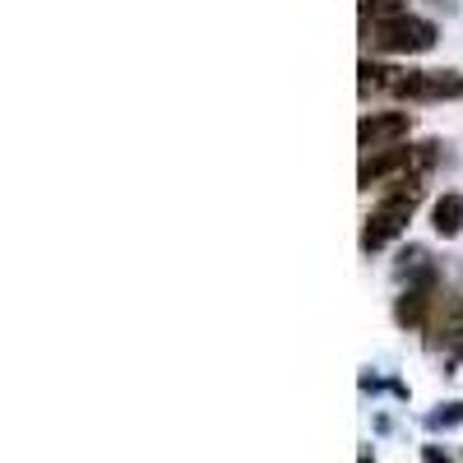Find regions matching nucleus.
Listing matches in <instances>:
<instances>
[{
  "label": "nucleus",
  "mask_w": 463,
  "mask_h": 463,
  "mask_svg": "<svg viewBox=\"0 0 463 463\" xmlns=\"http://www.w3.org/2000/svg\"><path fill=\"white\" fill-rule=\"evenodd\" d=\"M390 93H399L408 102L463 98V74H454V70H390Z\"/></svg>",
  "instance_id": "obj_3"
},
{
  "label": "nucleus",
  "mask_w": 463,
  "mask_h": 463,
  "mask_svg": "<svg viewBox=\"0 0 463 463\" xmlns=\"http://www.w3.org/2000/svg\"><path fill=\"white\" fill-rule=\"evenodd\" d=\"M431 227L440 232V237H458V232H463V195H458V190H449V195L436 200Z\"/></svg>",
  "instance_id": "obj_5"
},
{
  "label": "nucleus",
  "mask_w": 463,
  "mask_h": 463,
  "mask_svg": "<svg viewBox=\"0 0 463 463\" xmlns=\"http://www.w3.org/2000/svg\"><path fill=\"white\" fill-rule=\"evenodd\" d=\"M408 116L403 111H390V116H366L362 121V148L366 153H375V148H394V139H403L408 135Z\"/></svg>",
  "instance_id": "obj_4"
},
{
  "label": "nucleus",
  "mask_w": 463,
  "mask_h": 463,
  "mask_svg": "<svg viewBox=\"0 0 463 463\" xmlns=\"http://www.w3.org/2000/svg\"><path fill=\"white\" fill-rule=\"evenodd\" d=\"M421 458H427V463H454V458H449L440 445H427V449H421Z\"/></svg>",
  "instance_id": "obj_7"
},
{
  "label": "nucleus",
  "mask_w": 463,
  "mask_h": 463,
  "mask_svg": "<svg viewBox=\"0 0 463 463\" xmlns=\"http://www.w3.org/2000/svg\"><path fill=\"white\" fill-rule=\"evenodd\" d=\"M427 427H431V431H454V427H463V403H445V408L427 412Z\"/></svg>",
  "instance_id": "obj_6"
},
{
  "label": "nucleus",
  "mask_w": 463,
  "mask_h": 463,
  "mask_svg": "<svg viewBox=\"0 0 463 463\" xmlns=\"http://www.w3.org/2000/svg\"><path fill=\"white\" fill-rule=\"evenodd\" d=\"M417 200H421V185H417V176L394 181L390 195H384V200H380V204L366 213V227H362V250H380L384 241H394L399 232H403V222L412 218Z\"/></svg>",
  "instance_id": "obj_1"
},
{
  "label": "nucleus",
  "mask_w": 463,
  "mask_h": 463,
  "mask_svg": "<svg viewBox=\"0 0 463 463\" xmlns=\"http://www.w3.org/2000/svg\"><path fill=\"white\" fill-rule=\"evenodd\" d=\"M371 47L375 52H431L436 47V24L431 19H417L408 10L399 14H384L371 24Z\"/></svg>",
  "instance_id": "obj_2"
}]
</instances>
